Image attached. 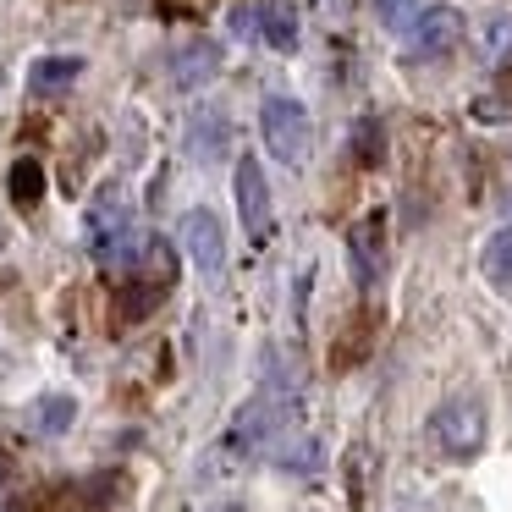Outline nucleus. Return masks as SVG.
<instances>
[{
    "mask_svg": "<svg viewBox=\"0 0 512 512\" xmlns=\"http://www.w3.org/2000/svg\"><path fill=\"white\" fill-rule=\"evenodd\" d=\"M259 133H265V149L281 160V166H309L314 122H309V111H303L298 100H287V94L265 100V111H259Z\"/></svg>",
    "mask_w": 512,
    "mask_h": 512,
    "instance_id": "obj_1",
    "label": "nucleus"
},
{
    "mask_svg": "<svg viewBox=\"0 0 512 512\" xmlns=\"http://www.w3.org/2000/svg\"><path fill=\"white\" fill-rule=\"evenodd\" d=\"M430 435L446 457H474L485 446V408L474 397H452L430 413Z\"/></svg>",
    "mask_w": 512,
    "mask_h": 512,
    "instance_id": "obj_2",
    "label": "nucleus"
},
{
    "mask_svg": "<svg viewBox=\"0 0 512 512\" xmlns=\"http://www.w3.org/2000/svg\"><path fill=\"white\" fill-rule=\"evenodd\" d=\"M408 28H413V56H452L468 39V23L457 6H424Z\"/></svg>",
    "mask_w": 512,
    "mask_h": 512,
    "instance_id": "obj_3",
    "label": "nucleus"
},
{
    "mask_svg": "<svg viewBox=\"0 0 512 512\" xmlns=\"http://www.w3.org/2000/svg\"><path fill=\"white\" fill-rule=\"evenodd\" d=\"M232 188H237V215H243V232L254 237V243H265L270 237V182H265V171H259V160H237V177H232Z\"/></svg>",
    "mask_w": 512,
    "mask_h": 512,
    "instance_id": "obj_4",
    "label": "nucleus"
},
{
    "mask_svg": "<svg viewBox=\"0 0 512 512\" xmlns=\"http://www.w3.org/2000/svg\"><path fill=\"white\" fill-rule=\"evenodd\" d=\"M182 243H188V259L199 265L204 281H221V270H226V232H221V221H215L210 210H188V221H182Z\"/></svg>",
    "mask_w": 512,
    "mask_h": 512,
    "instance_id": "obj_5",
    "label": "nucleus"
},
{
    "mask_svg": "<svg viewBox=\"0 0 512 512\" xmlns=\"http://www.w3.org/2000/svg\"><path fill=\"white\" fill-rule=\"evenodd\" d=\"M347 254H353L358 287H375L380 265H386V226H380V215H358L353 232H347Z\"/></svg>",
    "mask_w": 512,
    "mask_h": 512,
    "instance_id": "obj_6",
    "label": "nucleus"
},
{
    "mask_svg": "<svg viewBox=\"0 0 512 512\" xmlns=\"http://www.w3.org/2000/svg\"><path fill=\"white\" fill-rule=\"evenodd\" d=\"M215 72H221V45L215 39H188V45L171 56V83L177 89H204V83H215Z\"/></svg>",
    "mask_w": 512,
    "mask_h": 512,
    "instance_id": "obj_7",
    "label": "nucleus"
},
{
    "mask_svg": "<svg viewBox=\"0 0 512 512\" xmlns=\"http://www.w3.org/2000/svg\"><path fill=\"white\" fill-rule=\"evenodd\" d=\"M281 419H287V408H281L276 397H254L243 413H237V424H232L226 441L232 446H259V441H270V435L281 430Z\"/></svg>",
    "mask_w": 512,
    "mask_h": 512,
    "instance_id": "obj_8",
    "label": "nucleus"
},
{
    "mask_svg": "<svg viewBox=\"0 0 512 512\" xmlns=\"http://www.w3.org/2000/svg\"><path fill=\"white\" fill-rule=\"evenodd\" d=\"M259 39L281 56L298 50V6L292 0H259Z\"/></svg>",
    "mask_w": 512,
    "mask_h": 512,
    "instance_id": "obj_9",
    "label": "nucleus"
},
{
    "mask_svg": "<svg viewBox=\"0 0 512 512\" xmlns=\"http://www.w3.org/2000/svg\"><path fill=\"white\" fill-rule=\"evenodd\" d=\"M226 144H232V127H226L221 111H199L188 122V155L193 160H226Z\"/></svg>",
    "mask_w": 512,
    "mask_h": 512,
    "instance_id": "obj_10",
    "label": "nucleus"
},
{
    "mask_svg": "<svg viewBox=\"0 0 512 512\" xmlns=\"http://www.w3.org/2000/svg\"><path fill=\"white\" fill-rule=\"evenodd\" d=\"M479 270H485V281L501 292V298H512V226L490 232L485 254H479Z\"/></svg>",
    "mask_w": 512,
    "mask_h": 512,
    "instance_id": "obj_11",
    "label": "nucleus"
},
{
    "mask_svg": "<svg viewBox=\"0 0 512 512\" xmlns=\"http://www.w3.org/2000/svg\"><path fill=\"white\" fill-rule=\"evenodd\" d=\"M72 78H83L78 56H45V61H34V72H28L34 94H61V89H72Z\"/></svg>",
    "mask_w": 512,
    "mask_h": 512,
    "instance_id": "obj_12",
    "label": "nucleus"
},
{
    "mask_svg": "<svg viewBox=\"0 0 512 512\" xmlns=\"http://www.w3.org/2000/svg\"><path fill=\"white\" fill-rule=\"evenodd\" d=\"M72 419H78V402L72 397H39L34 402V430L39 435H67Z\"/></svg>",
    "mask_w": 512,
    "mask_h": 512,
    "instance_id": "obj_13",
    "label": "nucleus"
},
{
    "mask_svg": "<svg viewBox=\"0 0 512 512\" xmlns=\"http://www.w3.org/2000/svg\"><path fill=\"white\" fill-rule=\"evenodd\" d=\"M353 155H358V166H369V171L386 160V133H380L375 116H364V122L353 127Z\"/></svg>",
    "mask_w": 512,
    "mask_h": 512,
    "instance_id": "obj_14",
    "label": "nucleus"
},
{
    "mask_svg": "<svg viewBox=\"0 0 512 512\" xmlns=\"http://www.w3.org/2000/svg\"><path fill=\"white\" fill-rule=\"evenodd\" d=\"M39 193H45V166H39V160H17L12 166V199L39 204Z\"/></svg>",
    "mask_w": 512,
    "mask_h": 512,
    "instance_id": "obj_15",
    "label": "nucleus"
},
{
    "mask_svg": "<svg viewBox=\"0 0 512 512\" xmlns=\"http://www.w3.org/2000/svg\"><path fill=\"white\" fill-rule=\"evenodd\" d=\"M375 12H380V23H386V28H408L413 17L424 12V0H375Z\"/></svg>",
    "mask_w": 512,
    "mask_h": 512,
    "instance_id": "obj_16",
    "label": "nucleus"
},
{
    "mask_svg": "<svg viewBox=\"0 0 512 512\" xmlns=\"http://www.w3.org/2000/svg\"><path fill=\"white\" fill-rule=\"evenodd\" d=\"M485 50H490V61H507V56H512V17H507V12L490 17V28H485Z\"/></svg>",
    "mask_w": 512,
    "mask_h": 512,
    "instance_id": "obj_17",
    "label": "nucleus"
},
{
    "mask_svg": "<svg viewBox=\"0 0 512 512\" xmlns=\"http://www.w3.org/2000/svg\"><path fill=\"white\" fill-rule=\"evenodd\" d=\"M221 512H243V507H221Z\"/></svg>",
    "mask_w": 512,
    "mask_h": 512,
    "instance_id": "obj_18",
    "label": "nucleus"
},
{
    "mask_svg": "<svg viewBox=\"0 0 512 512\" xmlns=\"http://www.w3.org/2000/svg\"><path fill=\"white\" fill-rule=\"evenodd\" d=\"M0 83H6V72H0Z\"/></svg>",
    "mask_w": 512,
    "mask_h": 512,
    "instance_id": "obj_19",
    "label": "nucleus"
}]
</instances>
